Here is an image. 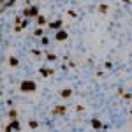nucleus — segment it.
<instances>
[{"label":"nucleus","instance_id":"1","mask_svg":"<svg viewBox=\"0 0 132 132\" xmlns=\"http://www.w3.org/2000/svg\"><path fill=\"white\" fill-rule=\"evenodd\" d=\"M20 90H21V92H28V93H30V92H35V90H37V85H35L34 81L25 79V81L20 85Z\"/></svg>","mask_w":132,"mask_h":132},{"label":"nucleus","instance_id":"2","mask_svg":"<svg viewBox=\"0 0 132 132\" xmlns=\"http://www.w3.org/2000/svg\"><path fill=\"white\" fill-rule=\"evenodd\" d=\"M23 16L25 18H37L39 16V5H34L30 9H25L23 11Z\"/></svg>","mask_w":132,"mask_h":132},{"label":"nucleus","instance_id":"3","mask_svg":"<svg viewBox=\"0 0 132 132\" xmlns=\"http://www.w3.org/2000/svg\"><path fill=\"white\" fill-rule=\"evenodd\" d=\"M11 130H21V125L18 122V118L16 120H11V123L5 127V132H11Z\"/></svg>","mask_w":132,"mask_h":132},{"label":"nucleus","instance_id":"4","mask_svg":"<svg viewBox=\"0 0 132 132\" xmlns=\"http://www.w3.org/2000/svg\"><path fill=\"white\" fill-rule=\"evenodd\" d=\"M67 37H69V34H67L65 30H62V28H60V30H56V34H55V39H56V41H60V42L65 41Z\"/></svg>","mask_w":132,"mask_h":132},{"label":"nucleus","instance_id":"5","mask_svg":"<svg viewBox=\"0 0 132 132\" xmlns=\"http://www.w3.org/2000/svg\"><path fill=\"white\" fill-rule=\"evenodd\" d=\"M67 113V106H55L53 108V114H65Z\"/></svg>","mask_w":132,"mask_h":132},{"label":"nucleus","instance_id":"6","mask_svg":"<svg viewBox=\"0 0 132 132\" xmlns=\"http://www.w3.org/2000/svg\"><path fill=\"white\" fill-rule=\"evenodd\" d=\"M62 25H63V21H62V20L51 21V23H50V28H51V30H60V28H62Z\"/></svg>","mask_w":132,"mask_h":132},{"label":"nucleus","instance_id":"7","mask_svg":"<svg viewBox=\"0 0 132 132\" xmlns=\"http://www.w3.org/2000/svg\"><path fill=\"white\" fill-rule=\"evenodd\" d=\"M41 74L44 76V78H50V76H53V74H55V71H53V69H46V67H41Z\"/></svg>","mask_w":132,"mask_h":132},{"label":"nucleus","instance_id":"8","mask_svg":"<svg viewBox=\"0 0 132 132\" xmlns=\"http://www.w3.org/2000/svg\"><path fill=\"white\" fill-rule=\"evenodd\" d=\"M60 95L63 97V99H69V97L72 95V90H71V88H63V90L60 92Z\"/></svg>","mask_w":132,"mask_h":132},{"label":"nucleus","instance_id":"9","mask_svg":"<svg viewBox=\"0 0 132 132\" xmlns=\"http://www.w3.org/2000/svg\"><path fill=\"white\" fill-rule=\"evenodd\" d=\"M92 127H93V129H102L104 125L101 123V120H97V118H93V120H92Z\"/></svg>","mask_w":132,"mask_h":132},{"label":"nucleus","instance_id":"10","mask_svg":"<svg viewBox=\"0 0 132 132\" xmlns=\"http://www.w3.org/2000/svg\"><path fill=\"white\" fill-rule=\"evenodd\" d=\"M9 65L11 67H16V65H18V63H20V60H18V58H16V56H9Z\"/></svg>","mask_w":132,"mask_h":132},{"label":"nucleus","instance_id":"11","mask_svg":"<svg viewBox=\"0 0 132 132\" xmlns=\"http://www.w3.org/2000/svg\"><path fill=\"white\" fill-rule=\"evenodd\" d=\"M35 21H37V25H46V23H48V20H46L42 14H39V16L35 18Z\"/></svg>","mask_w":132,"mask_h":132},{"label":"nucleus","instance_id":"12","mask_svg":"<svg viewBox=\"0 0 132 132\" xmlns=\"http://www.w3.org/2000/svg\"><path fill=\"white\" fill-rule=\"evenodd\" d=\"M108 11H109V7H108L106 4H101V5H99V12H102V14H108Z\"/></svg>","mask_w":132,"mask_h":132},{"label":"nucleus","instance_id":"13","mask_svg":"<svg viewBox=\"0 0 132 132\" xmlns=\"http://www.w3.org/2000/svg\"><path fill=\"white\" fill-rule=\"evenodd\" d=\"M46 58H48L50 62H55V60H56V55L51 53V51H48V53H46Z\"/></svg>","mask_w":132,"mask_h":132},{"label":"nucleus","instance_id":"14","mask_svg":"<svg viewBox=\"0 0 132 132\" xmlns=\"http://www.w3.org/2000/svg\"><path fill=\"white\" fill-rule=\"evenodd\" d=\"M9 118L11 120H16L18 118V111L16 109H9Z\"/></svg>","mask_w":132,"mask_h":132},{"label":"nucleus","instance_id":"15","mask_svg":"<svg viewBox=\"0 0 132 132\" xmlns=\"http://www.w3.org/2000/svg\"><path fill=\"white\" fill-rule=\"evenodd\" d=\"M28 127H30V129H37V127H39V123L35 122V120H30V122H28Z\"/></svg>","mask_w":132,"mask_h":132},{"label":"nucleus","instance_id":"16","mask_svg":"<svg viewBox=\"0 0 132 132\" xmlns=\"http://www.w3.org/2000/svg\"><path fill=\"white\" fill-rule=\"evenodd\" d=\"M14 2H16V0H7V2H5V4L2 5V11H5V7H9V5H12Z\"/></svg>","mask_w":132,"mask_h":132},{"label":"nucleus","instance_id":"17","mask_svg":"<svg viewBox=\"0 0 132 132\" xmlns=\"http://www.w3.org/2000/svg\"><path fill=\"white\" fill-rule=\"evenodd\" d=\"M42 34H44V32H42L41 28H37V30L34 32V35H35V37H42Z\"/></svg>","mask_w":132,"mask_h":132},{"label":"nucleus","instance_id":"18","mask_svg":"<svg viewBox=\"0 0 132 132\" xmlns=\"http://www.w3.org/2000/svg\"><path fill=\"white\" fill-rule=\"evenodd\" d=\"M122 97L125 99V101H130V99H132V95H130V93H125V92L122 93Z\"/></svg>","mask_w":132,"mask_h":132},{"label":"nucleus","instance_id":"19","mask_svg":"<svg viewBox=\"0 0 132 132\" xmlns=\"http://www.w3.org/2000/svg\"><path fill=\"white\" fill-rule=\"evenodd\" d=\"M67 14H69L71 18H76V12H74V11H72V9H69V11H67Z\"/></svg>","mask_w":132,"mask_h":132},{"label":"nucleus","instance_id":"20","mask_svg":"<svg viewBox=\"0 0 132 132\" xmlns=\"http://www.w3.org/2000/svg\"><path fill=\"white\" fill-rule=\"evenodd\" d=\"M32 53H34V55H37V56H41V55H42L41 50H32Z\"/></svg>","mask_w":132,"mask_h":132},{"label":"nucleus","instance_id":"21","mask_svg":"<svg viewBox=\"0 0 132 132\" xmlns=\"http://www.w3.org/2000/svg\"><path fill=\"white\" fill-rule=\"evenodd\" d=\"M27 25H28V21H27V20H23V21H21V25H20V27H23V28H27Z\"/></svg>","mask_w":132,"mask_h":132},{"label":"nucleus","instance_id":"22","mask_svg":"<svg viewBox=\"0 0 132 132\" xmlns=\"http://www.w3.org/2000/svg\"><path fill=\"white\" fill-rule=\"evenodd\" d=\"M42 44H44V46L50 44V39H48V37H42Z\"/></svg>","mask_w":132,"mask_h":132}]
</instances>
